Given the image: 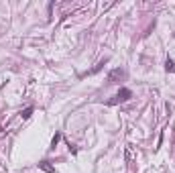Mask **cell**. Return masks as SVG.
<instances>
[{"mask_svg": "<svg viewBox=\"0 0 175 173\" xmlns=\"http://www.w3.org/2000/svg\"><path fill=\"white\" fill-rule=\"evenodd\" d=\"M131 98H132V92H131V90H128V88H120V92H118V94H116L108 104L112 106V104H118V102H126V100H131Z\"/></svg>", "mask_w": 175, "mask_h": 173, "instance_id": "cell-1", "label": "cell"}, {"mask_svg": "<svg viewBox=\"0 0 175 173\" xmlns=\"http://www.w3.org/2000/svg\"><path fill=\"white\" fill-rule=\"evenodd\" d=\"M122 78H124V71H122L120 67H116V69H112V71L108 73L106 82H108V84H118V82H120Z\"/></svg>", "mask_w": 175, "mask_h": 173, "instance_id": "cell-2", "label": "cell"}, {"mask_svg": "<svg viewBox=\"0 0 175 173\" xmlns=\"http://www.w3.org/2000/svg\"><path fill=\"white\" fill-rule=\"evenodd\" d=\"M165 69L169 71V73H175V63L171 57H167V61H165Z\"/></svg>", "mask_w": 175, "mask_h": 173, "instance_id": "cell-3", "label": "cell"}, {"mask_svg": "<svg viewBox=\"0 0 175 173\" xmlns=\"http://www.w3.org/2000/svg\"><path fill=\"white\" fill-rule=\"evenodd\" d=\"M39 167H41L43 171H47V173H53V171H55V167H51V165H49V161H41V163H39Z\"/></svg>", "mask_w": 175, "mask_h": 173, "instance_id": "cell-4", "label": "cell"}, {"mask_svg": "<svg viewBox=\"0 0 175 173\" xmlns=\"http://www.w3.org/2000/svg\"><path fill=\"white\" fill-rule=\"evenodd\" d=\"M59 141H61V132H55V136H53V138H51V149H55V147H57V143H59Z\"/></svg>", "mask_w": 175, "mask_h": 173, "instance_id": "cell-5", "label": "cell"}, {"mask_svg": "<svg viewBox=\"0 0 175 173\" xmlns=\"http://www.w3.org/2000/svg\"><path fill=\"white\" fill-rule=\"evenodd\" d=\"M104 63H106V59H104V61H100V63H98V65H96V67H94V69L90 71V73H96V71H100V69L104 67Z\"/></svg>", "mask_w": 175, "mask_h": 173, "instance_id": "cell-6", "label": "cell"}, {"mask_svg": "<svg viewBox=\"0 0 175 173\" xmlns=\"http://www.w3.org/2000/svg\"><path fill=\"white\" fill-rule=\"evenodd\" d=\"M31 114H33V108H27V110H25V112H23L20 116H23V118L27 120V118H31Z\"/></svg>", "mask_w": 175, "mask_h": 173, "instance_id": "cell-7", "label": "cell"}]
</instances>
